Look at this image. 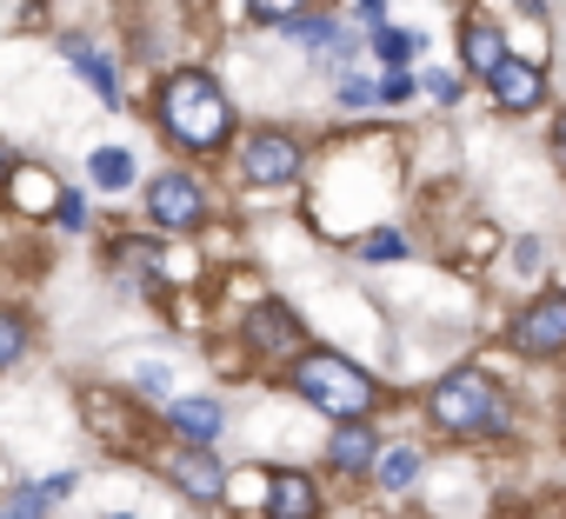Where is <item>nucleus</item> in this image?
Masks as SVG:
<instances>
[{
  "label": "nucleus",
  "instance_id": "nucleus-1",
  "mask_svg": "<svg viewBox=\"0 0 566 519\" xmlns=\"http://www.w3.org/2000/svg\"><path fill=\"white\" fill-rule=\"evenodd\" d=\"M160 134L180 147V153H220L227 140H233V107H227V94H220V81L207 74V67H180V74H167V87H160Z\"/></svg>",
  "mask_w": 566,
  "mask_h": 519
},
{
  "label": "nucleus",
  "instance_id": "nucleus-2",
  "mask_svg": "<svg viewBox=\"0 0 566 519\" xmlns=\"http://www.w3.org/2000/svg\"><path fill=\"white\" fill-rule=\"evenodd\" d=\"M294 386H301L307 406H321V413L340 420V426H354V420H367V413L380 406L374 373H360L354 360H340V353H327V347H307V353L294 360Z\"/></svg>",
  "mask_w": 566,
  "mask_h": 519
},
{
  "label": "nucleus",
  "instance_id": "nucleus-3",
  "mask_svg": "<svg viewBox=\"0 0 566 519\" xmlns=\"http://www.w3.org/2000/svg\"><path fill=\"white\" fill-rule=\"evenodd\" d=\"M427 413H433V426L440 433H453V439H500L506 433V406H500V386L480 373V367H460V373H447L433 393H427Z\"/></svg>",
  "mask_w": 566,
  "mask_h": 519
},
{
  "label": "nucleus",
  "instance_id": "nucleus-4",
  "mask_svg": "<svg viewBox=\"0 0 566 519\" xmlns=\"http://www.w3.org/2000/svg\"><path fill=\"white\" fill-rule=\"evenodd\" d=\"M233 160H240V180H253V187H287L307 173V147L287 127H253Z\"/></svg>",
  "mask_w": 566,
  "mask_h": 519
},
{
  "label": "nucleus",
  "instance_id": "nucleus-5",
  "mask_svg": "<svg viewBox=\"0 0 566 519\" xmlns=\"http://www.w3.org/2000/svg\"><path fill=\"white\" fill-rule=\"evenodd\" d=\"M147 220L160 226V233H193L200 220H207V193H200V180L193 173H154L147 180Z\"/></svg>",
  "mask_w": 566,
  "mask_h": 519
},
{
  "label": "nucleus",
  "instance_id": "nucleus-6",
  "mask_svg": "<svg viewBox=\"0 0 566 519\" xmlns=\"http://www.w3.org/2000/svg\"><path fill=\"white\" fill-rule=\"evenodd\" d=\"M506 340H513L526 360H553V353H566V294H539V300H526V307L513 314Z\"/></svg>",
  "mask_w": 566,
  "mask_h": 519
},
{
  "label": "nucleus",
  "instance_id": "nucleus-7",
  "mask_svg": "<svg viewBox=\"0 0 566 519\" xmlns=\"http://www.w3.org/2000/svg\"><path fill=\"white\" fill-rule=\"evenodd\" d=\"M240 340H253L260 353H294L301 360V320L280 307V300H260V307H247V320H240Z\"/></svg>",
  "mask_w": 566,
  "mask_h": 519
},
{
  "label": "nucleus",
  "instance_id": "nucleus-8",
  "mask_svg": "<svg viewBox=\"0 0 566 519\" xmlns=\"http://www.w3.org/2000/svg\"><path fill=\"white\" fill-rule=\"evenodd\" d=\"M486 87H493V100H500L506 114H533V107L546 100V74H539L533 61H520V54H506Z\"/></svg>",
  "mask_w": 566,
  "mask_h": 519
},
{
  "label": "nucleus",
  "instance_id": "nucleus-9",
  "mask_svg": "<svg viewBox=\"0 0 566 519\" xmlns=\"http://www.w3.org/2000/svg\"><path fill=\"white\" fill-rule=\"evenodd\" d=\"M167 473H174V486H180L187 499H200V506H220V492H227V473L213 466V453H207V446H180Z\"/></svg>",
  "mask_w": 566,
  "mask_h": 519
},
{
  "label": "nucleus",
  "instance_id": "nucleus-10",
  "mask_svg": "<svg viewBox=\"0 0 566 519\" xmlns=\"http://www.w3.org/2000/svg\"><path fill=\"white\" fill-rule=\"evenodd\" d=\"M266 519H321V486L307 473H273L266 486Z\"/></svg>",
  "mask_w": 566,
  "mask_h": 519
},
{
  "label": "nucleus",
  "instance_id": "nucleus-11",
  "mask_svg": "<svg viewBox=\"0 0 566 519\" xmlns=\"http://www.w3.org/2000/svg\"><path fill=\"white\" fill-rule=\"evenodd\" d=\"M327 459H334L340 473H374V466H380V433H374L367 420H354V426H340V433L327 439Z\"/></svg>",
  "mask_w": 566,
  "mask_h": 519
},
{
  "label": "nucleus",
  "instance_id": "nucleus-12",
  "mask_svg": "<svg viewBox=\"0 0 566 519\" xmlns=\"http://www.w3.org/2000/svg\"><path fill=\"white\" fill-rule=\"evenodd\" d=\"M167 420H174V433H180L187 446H213V433H220V420H227V413H220V400H207V393H200V400H174V406H167Z\"/></svg>",
  "mask_w": 566,
  "mask_h": 519
},
{
  "label": "nucleus",
  "instance_id": "nucleus-13",
  "mask_svg": "<svg viewBox=\"0 0 566 519\" xmlns=\"http://www.w3.org/2000/svg\"><path fill=\"white\" fill-rule=\"evenodd\" d=\"M8 200H14L21 213H54V206H61V187L48 180V167H14V173H8Z\"/></svg>",
  "mask_w": 566,
  "mask_h": 519
},
{
  "label": "nucleus",
  "instance_id": "nucleus-14",
  "mask_svg": "<svg viewBox=\"0 0 566 519\" xmlns=\"http://www.w3.org/2000/svg\"><path fill=\"white\" fill-rule=\"evenodd\" d=\"M460 61H467V67H473L480 81H493V67L506 61V41H500L493 28H480V21H473V28L460 34Z\"/></svg>",
  "mask_w": 566,
  "mask_h": 519
},
{
  "label": "nucleus",
  "instance_id": "nucleus-15",
  "mask_svg": "<svg viewBox=\"0 0 566 519\" xmlns=\"http://www.w3.org/2000/svg\"><path fill=\"white\" fill-rule=\"evenodd\" d=\"M67 61L94 81V94L107 100V107H120V81H114V61L101 54V47H87V41H67Z\"/></svg>",
  "mask_w": 566,
  "mask_h": 519
},
{
  "label": "nucleus",
  "instance_id": "nucleus-16",
  "mask_svg": "<svg viewBox=\"0 0 566 519\" xmlns=\"http://www.w3.org/2000/svg\"><path fill=\"white\" fill-rule=\"evenodd\" d=\"M87 173H94L101 193H127V187H134V153H127V147H101V153L87 160Z\"/></svg>",
  "mask_w": 566,
  "mask_h": 519
},
{
  "label": "nucleus",
  "instance_id": "nucleus-17",
  "mask_svg": "<svg viewBox=\"0 0 566 519\" xmlns=\"http://www.w3.org/2000/svg\"><path fill=\"white\" fill-rule=\"evenodd\" d=\"M374 473H380V486H387V492H407V486L420 479V446H407V439H400V446H387Z\"/></svg>",
  "mask_w": 566,
  "mask_h": 519
},
{
  "label": "nucleus",
  "instance_id": "nucleus-18",
  "mask_svg": "<svg viewBox=\"0 0 566 519\" xmlns=\"http://www.w3.org/2000/svg\"><path fill=\"white\" fill-rule=\"evenodd\" d=\"M81 406H87V420H101V426H107V439H114V446H134V439H140V433L127 426V413H120V400H114V393H87Z\"/></svg>",
  "mask_w": 566,
  "mask_h": 519
},
{
  "label": "nucleus",
  "instance_id": "nucleus-19",
  "mask_svg": "<svg viewBox=\"0 0 566 519\" xmlns=\"http://www.w3.org/2000/svg\"><path fill=\"white\" fill-rule=\"evenodd\" d=\"M28 314H14V307H0V367H14L21 353H28Z\"/></svg>",
  "mask_w": 566,
  "mask_h": 519
},
{
  "label": "nucleus",
  "instance_id": "nucleus-20",
  "mask_svg": "<svg viewBox=\"0 0 566 519\" xmlns=\"http://www.w3.org/2000/svg\"><path fill=\"white\" fill-rule=\"evenodd\" d=\"M266 486H273V473H227V506H266Z\"/></svg>",
  "mask_w": 566,
  "mask_h": 519
},
{
  "label": "nucleus",
  "instance_id": "nucleus-21",
  "mask_svg": "<svg viewBox=\"0 0 566 519\" xmlns=\"http://www.w3.org/2000/svg\"><path fill=\"white\" fill-rule=\"evenodd\" d=\"M301 8H307V0H247V14H253L260 28H294Z\"/></svg>",
  "mask_w": 566,
  "mask_h": 519
},
{
  "label": "nucleus",
  "instance_id": "nucleus-22",
  "mask_svg": "<svg viewBox=\"0 0 566 519\" xmlns=\"http://www.w3.org/2000/svg\"><path fill=\"white\" fill-rule=\"evenodd\" d=\"M48 506H54V499H48V486H21L8 506H0V519H48Z\"/></svg>",
  "mask_w": 566,
  "mask_h": 519
},
{
  "label": "nucleus",
  "instance_id": "nucleus-23",
  "mask_svg": "<svg viewBox=\"0 0 566 519\" xmlns=\"http://www.w3.org/2000/svg\"><path fill=\"white\" fill-rule=\"evenodd\" d=\"M374 54L400 67V61H413V54H420V34H400V28H380V34H374Z\"/></svg>",
  "mask_w": 566,
  "mask_h": 519
},
{
  "label": "nucleus",
  "instance_id": "nucleus-24",
  "mask_svg": "<svg viewBox=\"0 0 566 519\" xmlns=\"http://www.w3.org/2000/svg\"><path fill=\"white\" fill-rule=\"evenodd\" d=\"M54 226H61V233H87V193H74V187H61V206H54Z\"/></svg>",
  "mask_w": 566,
  "mask_h": 519
},
{
  "label": "nucleus",
  "instance_id": "nucleus-25",
  "mask_svg": "<svg viewBox=\"0 0 566 519\" xmlns=\"http://www.w3.org/2000/svg\"><path fill=\"white\" fill-rule=\"evenodd\" d=\"M380 100V81L367 74H340V107H374Z\"/></svg>",
  "mask_w": 566,
  "mask_h": 519
},
{
  "label": "nucleus",
  "instance_id": "nucleus-26",
  "mask_svg": "<svg viewBox=\"0 0 566 519\" xmlns=\"http://www.w3.org/2000/svg\"><path fill=\"white\" fill-rule=\"evenodd\" d=\"M360 253H367V260H400V253H407V233H367Z\"/></svg>",
  "mask_w": 566,
  "mask_h": 519
},
{
  "label": "nucleus",
  "instance_id": "nucleus-27",
  "mask_svg": "<svg viewBox=\"0 0 566 519\" xmlns=\"http://www.w3.org/2000/svg\"><path fill=\"white\" fill-rule=\"evenodd\" d=\"M380 100H387V107H400V100H413V74H407V67H394V74L380 81Z\"/></svg>",
  "mask_w": 566,
  "mask_h": 519
},
{
  "label": "nucleus",
  "instance_id": "nucleus-28",
  "mask_svg": "<svg viewBox=\"0 0 566 519\" xmlns=\"http://www.w3.org/2000/svg\"><path fill=\"white\" fill-rule=\"evenodd\" d=\"M427 94H433L440 107H453V100H460V74H447V67H433V74H427Z\"/></svg>",
  "mask_w": 566,
  "mask_h": 519
},
{
  "label": "nucleus",
  "instance_id": "nucleus-29",
  "mask_svg": "<svg viewBox=\"0 0 566 519\" xmlns=\"http://www.w3.org/2000/svg\"><path fill=\"white\" fill-rule=\"evenodd\" d=\"M354 14H360V28H374V34H380V28H387V0H360Z\"/></svg>",
  "mask_w": 566,
  "mask_h": 519
},
{
  "label": "nucleus",
  "instance_id": "nucleus-30",
  "mask_svg": "<svg viewBox=\"0 0 566 519\" xmlns=\"http://www.w3.org/2000/svg\"><path fill=\"white\" fill-rule=\"evenodd\" d=\"M8 173H14V167H8V153H0V187H8Z\"/></svg>",
  "mask_w": 566,
  "mask_h": 519
},
{
  "label": "nucleus",
  "instance_id": "nucleus-31",
  "mask_svg": "<svg viewBox=\"0 0 566 519\" xmlns=\"http://www.w3.org/2000/svg\"><path fill=\"white\" fill-rule=\"evenodd\" d=\"M559 160H566V120H559Z\"/></svg>",
  "mask_w": 566,
  "mask_h": 519
},
{
  "label": "nucleus",
  "instance_id": "nucleus-32",
  "mask_svg": "<svg viewBox=\"0 0 566 519\" xmlns=\"http://www.w3.org/2000/svg\"><path fill=\"white\" fill-rule=\"evenodd\" d=\"M114 519H134V512H114Z\"/></svg>",
  "mask_w": 566,
  "mask_h": 519
}]
</instances>
